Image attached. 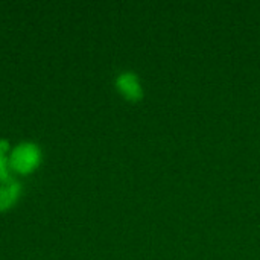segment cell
I'll use <instances>...</instances> for the list:
<instances>
[{"label": "cell", "mask_w": 260, "mask_h": 260, "mask_svg": "<svg viewBox=\"0 0 260 260\" xmlns=\"http://www.w3.org/2000/svg\"><path fill=\"white\" fill-rule=\"evenodd\" d=\"M41 161V151L38 145L30 143V142H23L18 143L17 146L12 148L9 157H8V165L12 171L18 174H30L38 168Z\"/></svg>", "instance_id": "obj_1"}, {"label": "cell", "mask_w": 260, "mask_h": 260, "mask_svg": "<svg viewBox=\"0 0 260 260\" xmlns=\"http://www.w3.org/2000/svg\"><path fill=\"white\" fill-rule=\"evenodd\" d=\"M21 186L14 178L0 180V212L11 209L18 200Z\"/></svg>", "instance_id": "obj_2"}, {"label": "cell", "mask_w": 260, "mask_h": 260, "mask_svg": "<svg viewBox=\"0 0 260 260\" xmlns=\"http://www.w3.org/2000/svg\"><path fill=\"white\" fill-rule=\"evenodd\" d=\"M117 88L126 99H131V101H136L142 96L139 81L133 73H122L117 78Z\"/></svg>", "instance_id": "obj_3"}]
</instances>
